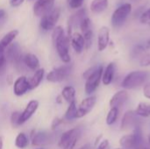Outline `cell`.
Here are the masks:
<instances>
[{
	"mask_svg": "<svg viewBox=\"0 0 150 149\" xmlns=\"http://www.w3.org/2000/svg\"><path fill=\"white\" fill-rule=\"evenodd\" d=\"M52 39L61 60L65 63H69L70 61L69 38L65 35L62 26H56L54 29Z\"/></svg>",
	"mask_w": 150,
	"mask_h": 149,
	"instance_id": "obj_1",
	"label": "cell"
},
{
	"mask_svg": "<svg viewBox=\"0 0 150 149\" xmlns=\"http://www.w3.org/2000/svg\"><path fill=\"white\" fill-rule=\"evenodd\" d=\"M150 73L149 71L137 70L132 71L127 74L122 81V87L127 90H133L141 87L142 84H145L149 80Z\"/></svg>",
	"mask_w": 150,
	"mask_h": 149,
	"instance_id": "obj_2",
	"label": "cell"
},
{
	"mask_svg": "<svg viewBox=\"0 0 150 149\" xmlns=\"http://www.w3.org/2000/svg\"><path fill=\"white\" fill-rule=\"evenodd\" d=\"M143 142L144 139L141 126L134 128L132 134L124 135L120 140L121 149H138L142 147Z\"/></svg>",
	"mask_w": 150,
	"mask_h": 149,
	"instance_id": "obj_3",
	"label": "cell"
},
{
	"mask_svg": "<svg viewBox=\"0 0 150 149\" xmlns=\"http://www.w3.org/2000/svg\"><path fill=\"white\" fill-rule=\"evenodd\" d=\"M81 128L76 127L65 132L60 138L59 147L62 149H73L81 136Z\"/></svg>",
	"mask_w": 150,
	"mask_h": 149,
	"instance_id": "obj_4",
	"label": "cell"
},
{
	"mask_svg": "<svg viewBox=\"0 0 150 149\" xmlns=\"http://www.w3.org/2000/svg\"><path fill=\"white\" fill-rule=\"evenodd\" d=\"M132 11V4L126 3L119 6L112 15V25L114 27H120L126 22Z\"/></svg>",
	"mask_w": 150,
	"mask_h": 149,
	"instance_id": "obj_5",
	"label": "cell"
},
{
	"mask_svg": "<svg viewBox=\"0 0 150 149\" xmlns=\"http://www.w3.org/2000/svg\"><path fill=\"white\" fill-rule=\"evenodd\" d=\"M72 70H73L72 64L67 63L63 66H61L57 68L53 69L47 76V81L52 82V83L62 82L70 76V74L72 73Z\"/></svg>",
	"mask_w": 150,
	"mask_h": 149,
	"instance_id": "obj_6",
	"label": "cell"
},
{
	"mask_svg": "<svg viewBox=\"0 0 150 149\" xmlns=\"http://www.w3.org/2000/svg\"><path fill=\"white\" fill-rule=\"evenodd\" d=\"M60 8L56 7L47 12L43 17H41V20L40 23L41 29H43L44 31H50L52 29H54V26L60 18Z\"/></svg>",
	"mask_w": 150,
	"mask_h": 149,
	"instance_id": "obj_7",
	"label": "cell"
},
{
	"mask_svg": "<svg viewBox=\"0 0 150 149\" xmlns=\"http://www.w3.org/2000/svg\"><path fill=\"white\" fill-rule=\"evenodd\" d=\"M104 72V67L102 65H98L96 71L86 79L85 83V92L88 95L92 94L99 86V83L102 80V76Z\"/></svg>",
	"mask_w": 150,
	"mask_h": 149,
	"instance_id": "obj_8",
	"label": "cell"
},
{
	"mask_svg": "<svg viewBox=\"0 0 150 149\" xmlns=\"http://www.w3.org/2000/svg\"><path fill=\"white\" fill-rule=\"evenodd\" d=\"M141 125H142L141 117H139L134 111H127L122 118L120 129L124 131L134 129L137 126H141Z\"/></svg>",
	"mask_w": 150,
	"mask_h": 149,
	"instance_id": "obj_9",
	"label": "cell"
},
{
	"mask_svg": "<svg viewBox=\"0 0 150 149\" xmlns=\"http://www.w3.org/2000/svg\"><path fill=\"white\" fill-rule=\"evenodd\" d=\"M7 61L16 65V67H19L23 61V57L21 54V49L18 43H12L7 47L6 54H4Z\"/></svg>",
	"mask_w": 150,
	"mask_h": 149,
	"instance_id": "obj_10",
	"label": "cell"
},
{
	"mask_svg": "<svg viewBox=\"0 0 150 149\" xmlns=\"http://www.w3.org/2000/svg\"><path fill=\"white\" fill-rule=\"evenodd\" d=\"M80 28L82 31V35L84 39V43H85L84 47L86 49H89L92 44V39H93V31H92L91 19L85 17L80 23Z\"/></svg>",
	"mask_w": 150,
	"mask_h": 149,
	"instance_id": "obj_11",
	"label": "cell"
},
{
	"mask_svg": "<svg viewBox=\"0 0 150 149\" xmlns=\"http://www.w3.org/2000/svg\"><path fill=\"white\" fill-rule=\"evenodd\" d=\"M54 0H37L33 5V12L37 17H43L54 9Z\"/></svg>",
	"mask_w": 150,
	"mask_h": 149,
	"instance_id": "obj_12",
	"label": "cell"
},
{
	"mask_svg": "<svg viewBox=\"0 0 150 149\" xmlns=\"http://www.w3.org/2000/svg\"><path fill=\"white\" fill-rule=\"evenodd\" d=\"M96 102H97L96 97L93 96L83 99L81 102V104L79 105V107L77 108L76 118H83V117L86 116L88 113H90L91 111L94 108Z\"/></svg>",
	"mask_w": 150,
	"mask_h": 149,
	"instance_id": "obj_13",
	"label": "cell"
},
{
	"mask_svg": "<svg viewBox=\"0 0 150 149\" xmlns=\"http://www.w3.org/2000/svg\"><path fill=\"white\" fill-rule=\"evenodd\" d=\"M128 97H129V96H128V93L127 90H119L112 96V97L110 100L111 108L120 109L122 105H124L127 102Z\"/></svg>",
	"mask_w": 150,
	"mask_h": 149,
	"instance_id": "obj_14",
	"label": "cell"
},
{
	"mask_svg": "<svg viewBox=\"0 0 150 149\" xmlns=\"http://www.w3.org/2000/svg\"><path fill=\"white\" fill-rule=\"evenodd\" d=\"M110 41V29L107 26H102L98 34V51H104Z\"/></svg>",
	"mask_w": 150,
	"mask_h": 149,
	"instance_id": "obj_15",
	"label": "cell"
},
{
	"mask_svg": "<svg viewBox=\"0 0 150 149\" xmlns=\"http://www.w3.org/2000/svg\"><path fill=\"white\" fill-rule=\"evenodd\" d=\"M38 107H39V102L37 100L30 101L28 103V105H26V107L25 108V110L23 111V112H21V114H20L19 125H22L25 121H27L33 115V113H35Z\"/></svg>",
	"mask_w": 150,
	"mask_h": 149,
	"instance_id": "obj_16",
	"label": "cell"
},
{
	"mask_svg": "<svg viewBox=\"0 0 150 149\" xmlns=\"http://www.w3.org/2000/svg\"><path fill=\"white\" fill-rule=\"evenodd\" d=\"M28 90H30L29 80H27L25 76H20L15 81L13 85V92L16 96H22Z\"/></svg>",
	"mask_w": 150,
	"mask_h": 149,
	"instance_id": "obj_17",
	"label": "cell"
},
{
	"mask_svg": "<svg viewBox=\"0 0 150 149\" xmlns=\"http://www.w3.org/2000/svg\"><path fill=\"white\" fill-rule=\"evenodd\" d=\"M70 42L72 47L77 54H81L83 52L85 47V43H84V39L81 33L79 32L72 33L70 36Z\"/></svg>",
	"mask_w": 150,
	"mask_h": 149,
	"instance_id": "obj_18",
	"label": "cell"
},
{
	"mask_svg": "<svg viewBox=\"0 0 150 149\" xmlns=\"http://www.w3.org/2000/svg\"><path fill=\"white\" fill-rule=\"evenodd\" d=\"M115 70H116V65L114 62H111L106 66L105 69L103 72V76H102V82H103L104 85H109L112 83V82L114 78Z\"/></svg>",
	"mask_w": 150,
	"mask_h": 149,
	"instance_id": "obj_19",
	"label": "cell"
},
{
	"mask_svg": "<svg viewBox=\"0 0 150 149\" xmlns=\"http://www.w3.org/2000/svg\"><path fill=\"white\" fill-rule=\"evenodd\" d=\"M51 141V134L45 132L35 133L32 137V144L33 146H43Z\"/></svg>",
	"mask_w": 150,
	"mask_h": 149,
	"instance_id": "obj_20",
	"label": "cell"
},
{
	"mask_svg": "<svg viewBox=\"0 0 150 149\" xmlns=\"http://www.w3.org/2000/svg\"><path fill=\"white\" fill-rule=\"evenodd\" d=\"M149 49L150 38H149V39H147L146 40H144V41H142V42H141V43L135 45V46L134 47L133 50H132V54H132V56H133L134 58H135V57H137V56L142 54L143 53L147 52V51L149 50Z\"/></svg>",
	"mask_w": 150,
	"mask_h": 149,
	"instance_id": "obj_21",
	"label": "cell"
},
{
	"mask_svg": "<svg viewBox=\"0 0 150 149\" xmlns=\"http://www.w3.org/2000/svg\"><path fill=\"white\" fill-rule=\"evenodd\" d=\"M23 61H24V64L32 70H37L40 66L39 59L37 58L36 55L33 54H26L23 57Z\"/></svg>",
	"mask_w": 150,
	"mask_h": 149,
	"instance_id": "obj_22",
	"label": "cell"
},
{
	"mask_svg": "<svg viewBox=\"0 0 150 149\" xmlns=\"http://www.w3.org/2000/svg\"><path fill=\"white\" fill-rule=\"evenodd\" d=\"M108 7V0H93L91 4V11L94 13H101Z\"/></svg>",
	"mask_w": 150,
	"mask_h": 149,
	"instance_id": "obj_23",
	"label": "cell"
},
{
	"mask_svg": "<svg viewBox=\"0 0 150 149\" xmlns=\"http://www.w3.org/2000/svg\"><path fill=\"white\" fill-rule=\"evenodd\" d=\"M44 73H45V70L43 68H38L35 71V73L33 76V77L29 80V85H30V89L31 90L35 89V88H37L40 85V82L43 79Z\"/></svg>",
	"mask_w": 150,
	"mask_h": 149,
	"instance_id": "obj_24",
	"label": "cell"
},
{
	"mask_svg": "<svg viewBox=\"0 0 150 149\" xmlns=\"http://www.w3.org/2000/svg\"><path fill=\"white\" fill-rule=\"evenodd\" d=\"M135 113L141 118L150 117V104L147 102H141L135 109Z\"/></svg>",
	"mask_w": 150,
	"mask_h": 149,
	"instance_id": "obj_25",
	"label": "cell"
},
{
	"mask_svg": "<svg viewBox=\"0 0 150 149\" xmlns=\"http://www.w3.org/2000/svg\"><path fill=\"white\" fill-rule=\"evenodd\" d=\"M18 33V30H12V31L9 32L7 34H5L3 37V39L0 40V47H3L4 49H5L6 47H8L11 44V42L13 41V40L17 37Z\"/></svg>",
	"mask_w": 150,
	"mask_h": 149,
	"instance_id": "obj_26",
	"label": "cell"
},
{
	"mask_svg": "<svg viewBox=\"0 0 150 149\" xmlns=\"http://www.w3.org/2000/svg\"><path fill=\"white\" fill-rule=\"evenodd\" d=\"M62 96L69 104H71L76 101V90L72 86H66L62 90Z\"/></svg>",
	"mask_w": 150,
	"mask_h": 149,
	"instance_id": "obj_27",
	"label": "cell"
},
{
	"mask_svg": "<svg viewBox=\"0 0 150 149\" xmlns=\"http://www.w3.org/2000/svg\"><path fill=\"white\" fill-rule=\"evenodd\" d=\"M119 113H120V109H118V108H111V110L108 112V114L106 116V124L108 126L113 125L118 119Z\"/></svg>",
	"mask_w": 150,
	"mask_h": 149,
	"instance_id": "obj_28",
	"label": "cell"
},
{
	"mask_svg": "<svg viewBox=\"0 0 150 149\" xmlns=\"http://www.w3.org/2000/svg\"><path fill=\"white\" fill-rule=\"evenodd\" d=\"M76 112H77V107H76V101H75L69 104V106L65 113L64 119L66 120H73L74 119H76Z\"/></svg>",
	"mask_w": 150,
	"mask_h": 149,
	"instance_id": "obj_29",
	"label": "cell"
},
{
	"mask_svg": "<svg viewBox=\"0 0 150 149\" xmlns=\"http://www.w3.org/2000/svg\"><path fill=\"white\" fill-rule=\"evenodd\" d=\"M15 145L18 148H25L28 145V139L26 135L23 133H19L15 140Z\"/></svg>",
	"mask_w": 150,
	"mask_h": 149,
	"instance_id": "obj_30",
	"label": "cell"
},
{
	"mask_svg": "<svg viewBox=\"0 0 150 149\" xmlns=\"http://www.w3.org/2000/svg\"><path fill=\"white\" fill-rule=\"evenodd\" d=\"M20 114L21 112H14L11 116V126L13 127H18L19 125V118H20Z\"/></svg>",
	"mask_w": 150,
	"mask_h": 149,
	"instance_id": "obj_31",
	"label": "cell"
},
{
	"mask_svg": "<svg viewBox=\"0 0 150 149\" xmlns=\"http://www.w3.org/2000/svg\"><path fill=\"white\" fill-rule=\"evenodd\" d=\"M140 21L142 24L150 23V7L142 13V15L140 17Z\"/></svg>",
	"mask_w": 150,
	"mask_h": 149,
	"instance_id": "obj_32",
	"label": "cell"
},
{
	"mask_svg": "<svg viewBox=\"0 0 150 149\" xmlns=\"http://www.w3.org/2000/svg\"><path fill=\"white\" fill-rule=\"evenodd\" d=\"M67 1H68L69 6L70 8H72V9H78V8H80L83 5L84 0H67Z\"/></svg>",
	"mask_w": 150,
	"mask_h": 149,
	"instance_id": "obj_33",
	"label": "cell"
},
{
	"mask_svg": "<svg viewBox=\"0 0 150 149\" xmlns=\"http://www.w3.org/2000/svg\"><path fill=\"white\" fill-rule=\"evenodd\" d=\"M6 67H7V60L4 55H3L0 58V76H2L5 71H6Z\"/></svg>",
	"mask_w": 150,
	"mask_h": 149,
	"instance_id": "obj_34",
	"label": "cell"
},
{
	"mask_svg": "<svg viewBox=\"0 0 150 149\" xmlns=\"http://www.w3.org/2000/svg\"><path fill=\"white\" fill-rule=\"evenodd\" d=\"M140 65L142 67H148L150 65V53L143 55L140 60Z\"/></svg>",
	"mask_w": 150,
	"mask_h": 149,
	"instance_id": "obj_35",
	"label": "cell"
},
{
	"mask_svg": "<svg viewBox=\"0 0 150 149\" xmlns=\"http://www.w3.org/2000/svg\"><path fill=\"white\" fill-rule=\"evenodd\" d=\"M98 66H93V67L88 68V69L83 73V78H84V79H87L88 77H90V76L96 71V69L98 68Z\"/></svg>",
	"mask_w": 150,
	"mask_h": 149,
	"instance_id": "obj_36",
	"label": "cell"
},
{
	"mask_svg": "<svg viewBox=\"0 0 150 149\" xmlns=\"http://www.w3.org/2000/svg\"><path fill=\"white\" fill-rule=\"evenodd\" d=\"M143 95L145 97L150 99V82H148L144 84L143 87Z\"/></svg>",
	"mask_w": 150,
	"mask_h": 149,
	"instance_id": "obj_37",
	"label": "cell"
},
{
	"mask_svg": "<svg viewBox=\"0 0 150 149\" xmlns=\"http://www.w3.org/2000/svg\"><path fill=\"white\" fill-rule=\"evenodd\" d=\"M109 148V141L107 140H104L103 141L100 142L99 146L97 148V149H108Z\"/></svg>",
	"mask_w": 150,
	"mask_h": 149,
	"instance_id": "obj_38",
	"label": "cell"
},
{
	"mask_svg": "<svg viewBox=\"0 0 150 149\" xmlns=\"http://www.w3.org/2000/svg\"><path fill=\"white\" fill-rule=\"evenodd\" d=\"M23 2H24V0H10V4H11L12 7H18V6H19Z\"/></svg>",
	"mask_w": 150,
	"mask_h": 149,
	"instance_id": "obj_39",
	"label": "cell"
},
{
	"mask_svg": "<svg viewBox=\"0 0 150 149\" xmlns=\"http://www.w3.org/2000/svg\"><path fill=\"white\" fill-rule=\"evenodd\" d=\"M62 122V120H61V119H54V122H53V125H52V128L53 129H54L55 127H57L58 126H59V124H61Z\"/></svg>",
	"mask_w": 150,
	"mask_h": 149,
	"instance_id": "obj_40",
	"label": "cell"
},
{
	"mask_svg": "<svg viewBox=\"0 0 150 149\" xmlns=\"http://www.w3.org/2000/svg\"><path fill=\"white\" fill-rule=\"evenodd\" d=\"M5 11L4 10H3V9H0V19H2V18H4V17H5Z\"/></svg>",
	"mask_w": 150,
	"mask_h": 149,
	"instance_id": "obj_41",
	"label": "cell"
},
{
	"mask_svg": "<svg viewBox=\"0 0 150 149\" xmlns=\"http://www.w3.org/2000/svg\"><path fill=\"white\" fill-rule=\"evenodd\" d=\"M79 149H91V144L87 143V144L83 145V147H81Z\"/></svg>",
	"mask_w": 150,
	"mask_h": 149,
	"instance_id": "obj_42",
	"label": "cell"
},
{
	"mask_svg": "<svg viewBox=\"0 0 150 149\" xmlns=\"http://www.w3.org/2000/svg\"><path fill=\"white\" fill-rule=\"evenodd\" d=\"M4 51H5V49H4L3 47H0V58H1L3 55H4Z\"/></svg>",
	"mask_w": 150,
	"mask_h": 149,
	"instance_id": "obj_43",
	"label": "cell"
},
{
	"mask_svg": "<svg viewBox=\"0 0 150 149\" xmlns=\"http://www.w3.org/2000/svg\"><path fill=\"white\" fill-rule=\"evenodd\" d=\"M3 148V140H2V138L0 137V149Z\"/></svg>",
	"mask_w": 150,
	"mask_h": 149,
	"instance_id": "obj_44",
	"label": "cell"
},
{
	"mask_svg": "<svg viewBox=\"0 0 150 149\" xmlns=\"http://www.w3.org/2000/svg\"><path fill=\"white\" fill-rule=\"evenodd\" d=\"M138 149H150V148H144V147H142V148H140Z\"/></svg>",
	"mask_w": 150,
	"mask_h": 149,
	"instance_id": "obj_45",
	"label": "cell"
},
{
	"mask_svg": "<svg viewBox=\"0 0 150 149\" xmlns=\"http://www.w3.org/2000/svg\"><path fill=\"white\" fill-rule=\"evenodd\" d=\"M149 143H150V133H149Z\"/></svg>",
	"mask_w": 150,
	"mask_h": 149,
	"instance_id": "obj_46",
	"label": "cell"
},
{
	"mask_svg": "<svg viewBox=\"0 0 150 149\" xmlns=\"http://www.w3.org/2000/svg\"><path fill=\"white\" fill-rule=\"evenodd\" d=\"M30 1H34V0H30Z\"/></svg>",
	"mask_w": 150,
	"mask_h": 149,
	"instance_id": "obj_47",
	"label": "cell"
},
{
	"mask_svg": "<svg viewBox=\"0 0 150 149\" xmlns=\"http://www.w3.org/2000/svg\"><path fill=\"white\" fill-rule=\"evenodd\" d=\"M38 149H43V148H38Z\"/></svg>",
	"mask_w": 150,
	"mask_h": 149,
	"instance_id": "obj_48",
	"label": "cell"
},
{
	"mask_svg": "<svg viewBox=\"0 0 150 149\" xmlns=\"http://www.w3.org/2000/svg\"><path fill=\"white\" fill-rule=\"evenodd\" d=\"M116 149H121V148H116Z\"/></svg>",
	"mask_w": 150,
	"mask_h": 149,
	"instance_id": "obj_49",
	"label": "cell"
},
{
	"mask_svg": "<svg viewBox=\"0 0 150 149\" xmlns=\"http://www.w3.org/2000/svg\"><path fill=\"white\" fill-rule=\"evenodd\" d=\"M149 25H150V23H149Z\"/></svg>",
	"mask_w": 150,
	"mask_h": 149,
	"instance_id": "obj_50",
	"label": "cell"
}]
</instances>
